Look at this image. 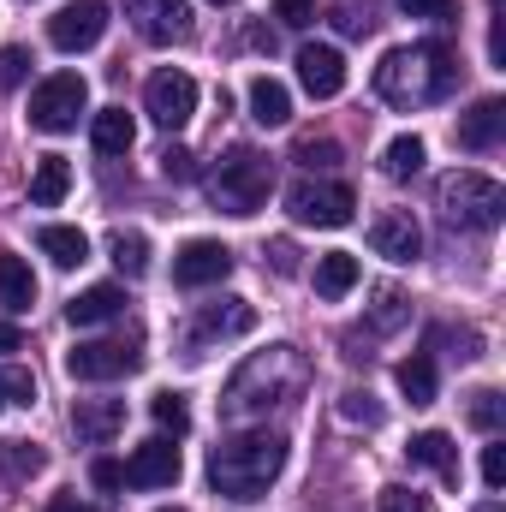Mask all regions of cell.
I'll use <instances>...</instances> for the list:
<instances>
[{"instance_id": "6da1fadb", "label": "cell", "mask_w": 506, "mask_h": 512, "mask_svg": "<svg viewBox=\"0 0 506 512\" xmlns=\"http://www.w3.org/2000/svg\"><path fill=\"white\" fill-rule=\"evenodd\" d=\"M453 90H459V54L447 42L393 48L376 66V96L393 108H429V102H447Z\"/></svg>"}, {"instance_id": "7a4b0ae2", "label": "cell", "mask_w": 506, "mask_h": 512, "mask_svg": "<svg viewBox=\"0 0 506 512\" xmlns=\"http://www.w3.org/2000/svg\"><path fill=\"white\" fill-rule=\"evenodd\" d=\"M304 387H310V358L298 346H268V352H251L239 364V376L221 393V411L227 417H262L274 405H292Z\"/></svg>"}, {"instance_id": "3957f363", "label": "cell", "mask_w": 506, "mask_h": 512, "mask_svg": "<svg viewBox=\"0 0 506 512\" xmlns=\"http://www.w3.org/2000/svg\"><path fill=\"white\" fill-rule=\"evenodd\" d=\"M280 471H286V435H274V429H245V435L209 447V483L227 501H262Z\"/></svg>"}, {"instance_id": "277c9868", "label": "cell", "mask_w": 506, "mask_h": 512, "mask_svg": "<svg viewBox=\"0 0 506 512\" xmlns=\"http://www.w3.org/2000/svg\"><path fill=\"white\" fill-rule=\"evenodd\" d=\"M268 191H274V161L268 155H256V149H227L221 155V167L209 173V197H215V209H227V215H256L262 203H268Z\"/></svg>"}, {"instance_id": "5b68a950", "label": "cell", "mask_w": 506, "mask_h": 512, "mask_svg": "<svg viewBox=\"0 0 506 512\" xmlns=\"http://www.w3.org/2000/svg\"><path fill=\"white\" fill-rule=\"evenodd\" d=\"M435 203H441V215H447V227H471V233H495L506 215V191L489 179V173H447L441 179V191H435Z\"/></svg>"}, {"instance_id": "8992f818", "label": "cell", "mask_w": 506, "mask_h": 512, "mask_svg": "<svg viewBox=\"0 0 506 512\" xmlns=\"http://www.w3.org/2000/svg\"><path fill=\"white\" fill-rule=\"evenodd\" d=\"M131 370H143V340L114 334V340H84L66 352V376L72 382H120Z\"/></svg>"}, {"instance_id": "52a82bcc", "label": "cell", "mask_w": 506, "mask_h": 512, "mask_svg": "<svg viewBox=\"0 0 506 512\" xmlns=\"http://www.w3.org/2000/svg\"><path fill=\"white\" fill-rule=\"evenodd\" d=\"M286 209H292L298 227H346L352 209H358V197H352V185H340V179H298V185L286 191Z\"/></svg>"}, {"instance_id": "ba28073f", "label": "cell", "mask_w": 506, "mask_h": 512, "mask_svg": "<svg viewBox=\"0 0 506 512\" xmlns=\"http://www.w3.org/2000/svg\"><path fill=\"white\" fill-rule=\"evenodd\" d=\"M84 102H90V84H84L78 72H54V78H42L36 96H30V126L48 131V137H60V131L78 126Z\"/></svg>"}, {"instance_id": "9c48e42d", "label": "cell", "mask_w": 506, "mask_h": 512, "mask_svg": "<svg viewBox=\"0 0 506 512\" xmlns=\"http://www.w3.org/2000/svg\"><path fill=\"white\" fill-rule=\"evenodd\" d=\"M256 328V310L245 298H221V304H203L197 316H191V328H185V358H203L215 340H239V334H251Z\"/></svg>"}, {"instance_id": "30bf717a", "label": "cell", "mask_w": 506, "mask_h": 512, "mask_svg": "<svg viewBox=\"0 0 506 512\" xmlns=\"http://www.w3.org/2000/svg\"><path fill=\"white\" fill-rule=\"evenodd\" d=\"M143 108H149V120H155L161 131H179L191 114H197V84H191L185 72L161 66V72L143 84Z\"/></svg>"}, {"instance_id": "8fae6325", "label": "cell", "mask_w": 506, "mask_h": 512, "mask_svg": "<svg viewBox=\"0 0 506 512\" xmlns=\"http://www.w3.org/2000/svg\"><path fill=\"white\" fill-rule=\"evenodd\" d=\"M102 30H108V6H102V0H66V6L48 18V42H54L60 54H84V48H96Z\"/></svg>"}, {"instance_id": "7c38bea8", "label": "cell", "mask_w": 506, "mask_h": 512, "mask_svg": "<svg viewBox=\"0 0 506 512\" xmlns=\"http://www.w3.org/2000/svg\"><path fill=\"white\" fill-rule=\"evenodd\" d=\"M126 18H131V30L143 42H155V48L191 36V0H126Z\"/></svg>"}, {"instance_id": "4fadbf2b", "label": "cell", "mask_w": 506, "mask_h": 512, "mask_svg": "<svg viewBox=\"0 0 506 512\" xmlns=\"http://www.w3.org/2000/svg\"><path fill=\"white\" fill-rule=\"evenodd\" d=\"M227 274H233V251L221 239H191V245H179V256H173V286H185V292L221 286Z\"/></svg>"}, {"instance_id": "5bb4252c", "label": "cell", "mask_w": 506, "mask_h": 512, "mask_svg": "<svg viewBox=\"0 0 506 512\" xmlns=\"http://www.w3.org/2000/svg\"><path fill=\"white\" fill-rule=\"evenodd\" d=\"M173 483H179V447L167 435L143 441L126 459V489H173Z\"/></svg>"}, {"instance_id": "9a60e30c", "label": "cell", "mask_w": 506, "mask_h": 512, "mask_svg": "<svg viewBox=\"0 0 506 512\" xmlns=\"http://www.w3.org/2000/svg\"><path fill=\"white\" fill-rule=\"evenodd\" d=\"M298 84H304L316 102H334V96L346 90V60H340V48L304 42V48H298Z\"/></svg>"}, {"instance_id": "2e32d148", "label": "cell", "mask_w": 506, "mask_h": 512, "mask_svg": "<svg viewBox=\"0 0 506 512\" xmlns=\"http://www.w3.org/2000/svg\"><path fill=\"white\" fill-rule=\"evenodd\" d=\"M370 245L387 262H417L423 256V227L411 221V209H387L376 227H370Z\"/></svg>"}, {"instance_id": "e0dca14e", "label": "cell", "mask_w": 506, "mask_h": 512, "mask_svg": "<svg viewBox=\"0 0 506 512\" xmlns=\"http://www.w3.org/2000/svg\"><path fill=\"white\" fill-rule=\"evenodd\" d=\"M453 137H459V149H471V155L495 149V143L506 137V102H501V96H483V102H477L471 114H459Z\"/></svg>"}, {"instance_id": "ac0fdd59", "label": "cell", "mask_w": 506, "mask_h": 512, "mask_svg": "<svg viewBox=\"0 0 506 512\" xmlns=\"http://www.w3.org/2000/svg\"><path fill=\"white\" fill-rule=\"evenodd\" d=\"M72 429H78V441L108 447L126 429V399H78L72 405Z\"/></svg>"}, {"instance_id": "d6986e66", "label": "cell", "mask_w": 506, "mask_h": 512, "mask_svg": "<svg viewBox=\"0 0 506 512\" xmlns=\"http://www.w3.org/2000/svg\"><path fill=\"white\" fill-rule=\"evenodd\" d=\"M126 286H90V292H78L72 304H66V322L72 328H96V322H114V316H126Z\"/></svg>"}, {"instance_id": "ffe728a7", "label": "cell", "mask_w": 506, "mask_h": 512, "mask_svg": "<svg viewBox=\"0 0 506 512\" xmlns=\"http://www.w3.org/2000/svg\"><path fill=\"white\" fill-rule=\"evenodd\" d=\"M405 459H411V465H429V471H441L447 483H459V447H453V435H447V429H423V435H411Z\"/></svg>"}, {"instance_id": "44dd1931", "label": "cell", "mask_w": 506, "mask_h": 512, "mask_svg": "<svg viewBox=\"0 0 506 512\" xmlns=\"http://www.w3.org/2000/svg\"><path fill=\"white\" fill-rule=\"evenodd\" d=\"M0 304L12 310V316H24L30 304H36V274H30V262L12 251H0Z\"/></svg>"}, {"instance_id": "7402d4cb", "label": "cell", "mask_w": 506, "mask_h": 512, "mask_svg": "<svg viewBox=\"0 0 506 512\" xmlns=\"http://www.w3.org/2000/svg\"><path fill=\"white\" fill-rule=\"evenodd\" d=\"M66 191H72V167H66V155H42L36 173H30V203H36V209H54Z\"/></svg>"}, {"instance_id": "603a6c76", "label": "cell", "mask_w": 506, "mask_h": 512, "mask_svg": "<svg viewBox=\"0 0 506 512\" xmlns=\"http://www.w3.org/2000/svg\"><path fill=\"white\" fill-rule=\"evenodd\" d=\"M36 245H42V256H48L54 268H78V262H90V239H84L78 227H42Z\"/></svg>"}, {"instance_id": "cb8c5ba5", "label": "cell", "mask_w": 506, "mask_h": 512, "mask_svg": "<svg viewBox=\"0 0 506 512\" xmlns=\"http://www.w3.org/2000/svg\"><path fill=\"white\" fill-rule=\"evenodd\" d=\"M358 274H364V268H358L352 251H328L316 262V292H322V298H346V292L358 286Z\"/></svg>"}, {"instance_id": "d4e9b609", "label": "cell", "mask_w": 506, "mask_h": 512, "mask_svg": "<svg viewBox=\"0 0 506 512\" xmlns=\"http://www.w3.org/2000/svg\"><path fill=\"white\" fill-rule=\"evenodd\" d=\"M251 114L256 126H286L292 120V96L280 78H251Z\"/></svg>"}, {"instance_id": "484cf974", "label": "cell", "mask_w": 506, "mask_h": 512, "mask_svg": "<svg viewBox=\"0 0 506 512\" xmlns=\"http://www.w3.org/2000/svg\"><path fill=\"white\" fill-rule=\"evenodd\" d=\"M90 137H96V149H102V155H126L131 137H137V126H131L126 108H102V114L90 120Z\"/></svg>"}, {"instance_id": "4316f807", "label": "cell", "mask_w": 506, "mask_h": 512, "mask_svg": "<svg viewBox=\"0 0 506 512\" xmlns=\"http://www.w3.org/2000/svg\"><path fill=\"white\" fill-rule=\"evenodd\" d=\"M0 471H6V483H30V477L48 471V453L36 441H6L0 447Z\"/></svg>"}, {"instance_id": "83f0119b", "label": "cell", "mask_w": 506, "mask_h": 512, "mask_svg": "<svg viewBox=\"0 0 506 512\" xmlns=\"http://www.w3.org/2000/svg\"><path fill=\"white\" fill-rule=\"evenodd\" d=\"M381 173L387 179H411V173H423V137H393L387 143V155H381Z\"/></svg>"}, {"instance_id": "f1b7e54d", "label": "cell", "mask_w": 506, "mask_h": 512, "mask_svg": "<svg viewBox=\"0 0 506 512\" xmlns=\"http://www.w3.org/2000/svg\"><path fill=\"white\" fill-rule=\"evenodd\" d=\"M399 393H405L411 405H435V364H429L423 352L399 364Z\"/></svg>"}, {"instance_id": "f546056e", "label": "cell", "mask_w": 506, "mask_h": 512, "mask_svg": "<svg viewBox=\"0 0 506 512\" xmlns=\"http://www.w3.org/2000/svg\"><path fill=\"white\" fill-rule=\"evenodd\" d=\"M334 30H340V36H376L381 30L376 0H346V6H334Z\"/></svg>"}, {"instance_id": "4dcf8cb0", "label": "cell", "mask_w": 506, "mask_h": 512, "mask_svg": "<svg viewBox=\"0 0 506 512\" xmlns=\"http://www.w3.org/2000/svg\"><path fill=\"white\" fill-rule=\"evenodd\" d=\"M292 161H298V167H310V173H328V167H340V143L310 131V137H298V143H292Z\"/></svg>"}, {"instance_id": "1f68e13d", "label": "cell", "mask_w": 506, "mask_h": 512, "mask_svg": "<svg viewBox=\"0 0 506 512\" xmlns=\"http://www.w3.org/2000/svg\"><path fill=\"white\" fill-rule=\"evenodd\" d=\"M108 251H114V268H120L126 280H137V274L149 268V239H143V233H114Z\"/></svg>"}, {"instance_id": "d6a6232c", "label": "cell", "mask_w": 506, "mask_h": 512, "mask_svg": "<svg viewBox=\"0 0 506 512\" xmlns=\"http://www.w3.org/2000/svg\"><path fill=\"white\" fill-rule=\"evenodd\" d=\"M465 417H471V429L495 435V429L506 423V399L495 393V387H477V393H471V405H465Z\"/></svg>"}, {"instance_id": "836d02e7", "label": "cell", "mask_w": 506, "mask_h": 512, "mask_svg": "<svg viewBox=\"0 0 506 512\" xmlns=\"http://www.w3.org/2000/svg\"><path fill=\"white\" fill-rule=\"evenodd\" d=\"M18 405H36V382H30V370L0 364V411H18Z\"/></svg>"}, {"instance_id": "e575fe53", "label": "cell", "mask_w": 506, "mask_h": 512, "mask_svg": "<svg viewBox=\"0 0 506 512\" xmlns=\"http://www.w3.org/2000/svg\"><path fill=\"white\" fill-rule=\"evenodd\" d=\"M149 411H155V423H161V429H173V441L191 429V405H185V393H173V387H167V393H155V405H149Z\"/></svg>"}, {"instance_id": "d590c367", "label": "cell", "mask_w": 506, "mask_h": 512, "mask_svg": "<svg viewBox=\"0 0 506 512\" xmlns=\"http://www.w3.org/2000/svg\"><path fill=\"white\" fill-rule=\"evenodd\" d=\"M405 316H411V304H405V292H393V286H381V292H376V310H370V328H376V334H393V328H399Z\"/></svg>"}, {"instance_id": "8d00e7d4", "label": "cell", "mask_w": 506, "mask_h": 512, "mask_svg": "<svg viewBox=\"0 0 506 512\" xmlns=\"http://www.w3.org/2000/svg\"><path fill=\"white\" fill-rule=\"evenodd\" d=\"M24 78H30V48L6 42V48H0V96H6V90H18Z\"/></svg>"}, {"instance_id": "74e56055", "label": "cell", "mask_w": 506, "mask_h": 512, "mask_svg": "<svg viewBox=\"0 0 506 512\" xmlns=\"http://www.w3.org/2000/svg\"><path fill=\"white\" fill-rule=\"evenodd\" d=\"M340 411H346L352 423H364V429H376V423H381V405H376V393H370V387L340 393Z\"/></svg>"}, {"instance_id": "f35d334b", "label": "cell", "mask_w": 506, "mask_h": 512, "mask_svg": "<svg viewBox=\"0 0 506 512\" xmlns=\"http://www.w3.org/2000/svg\"><path fill=\"white\" fill-rule=\"evenodd\" d=\"M161 179L191 185V179H197V155H191V149H179V143H167V149H161Z\"/></svg>"}, {"instance_id": "ab89813d", "label": "cell", "mask_w": 506, "mask_h": 512, "mask_svg": "<svg viewBox=\"0 0 506 512\" xmlns=\"http://www.w3.org/2000/svg\"><path fill=\"white\" fill-rule=\"evenodd\" d=\"M376 512H429V501L417 489H405V483H387L376 495Z\"/></svg>"}, {"instance_id": "60d3db41", "label": "cell", "mask_w": 506, "mask_h": 512, "mask_svg": "<svg viewBox=\"0 0 506 512\" xmlns=\"http://www.w3.org/2000/svg\"><path fill=\"white\" fill-rule=\"evenodd\" d=\"M405 18H429V24H453L459 18V0H399Z\"/></svg>"}, {"instance_id": "b9f144b4", "label": "cell", "mask_w": 506, "mask_h": 512, "mask_svg": "<svg viewBox=\"0 0 506 512\" xmlns=\"http://www.w3.org/2000/svg\"><path fill=\"white\" fill-rule=\"evenodd\" d=\"M268 268H274V274H298V245H292V239H268Z\"/></svg>"}, {"instance_id": "7bdbcfd3", "label": "cell", "mask_w": 506, "mask_h": 512, "mask_svg": "<svg viewBox=\"0 0 506 512\" xmlns=\"http://www.w3.org/2000/svg\"><path fill=\"white\" fill-rule=\"evenodd\" d=\"M90 483H96V489H126V465H120V459H96V465H90Z\"/></svg>"}, {"instance_id": "ee69618b", "label": "cell", "mask_w": 506, "mask_h": 512, "mask_svg": "<svg viewBox=\"0 0 506 512\" xmlns=\"http://www.w3.org/2000/svg\"><path fill=\"white\" fill-rule=\"evenodd\" d=\"M274 18L298 30V24H310V18H316V0H274Z\"/></svg>"}, {"instance_id": "f6af8a7d", "label": "cell", "mask_w": 506, "mask_h": 512, "mask_svg": "<svg viewBox=\"0 0 506 512\" xmlns=\"http://www.w3.org/2000/svg\"><path fill=\"white\" fill-rule=\"evenodd\" d=\"M483 483H489V489H501V483H506V447H501V441H495V447H483Z\"/></svg>"}, {"instance_id": "bcb514c9", "label": "cell", "mask_w": 506, "mask_h": 512, "mask_svg": "<svg viewBox=\"0 0 506 512\" xmlns=\"http://www.w3.org/2000/svg\"><path fill=\"white\" fill-rule=\"evenodd\" d=\"M42 512H96V507H84V501H72V495H54Z\"/></svg>"}, {"instance_id": "7dc6e473", "label": "cell", "mask_w": 506, "mask_h": 512, "mask_svg": "<svg viewBox=\"0 0 506 512\" xmlns=\"http://www.w3.org/2000/svg\"><path fill=\"white\" fill-rule=\"evenodd\" d=\"M18 346H24V334L12 322H0V352H18Z\"/></svg>"}, {"instance_id": "c3c4849f", "label": "cell", "mask_w": 506, "mask_h": 512, "mask_svg": "<svg viewBox=\"0 0 506 512\" xmlns=\"http://www.w3.org/2000/svg\"><path fill=\"white\" fill-rule=\"evenodd\" d=\"M483 512H506V507H501V501H489V507H483Z\"/></svg>"}, {"instance_id": "681fc988", "label": "cell", "mask_w": 506, "mask_h": 512, "mask_svg": "<svg viewBox=\"0 0 506 512\" xmlns=\"http://www.w3.org/2000/svg\"><path fill=\"white\" fill-rule=\"evenodd\" d=\"M161 512H185V507H161Z\"/></svg>"}, {"instance_id": "f907efd6", "label": "cell", "mask_w": 506, "mask_h": 512, "mask_svg": "<svg viewBox=\"0 0 506 512\" xmlns=\"http://www.w3.org/2000/svg\"><path fill=\"white\" fill-rule=\"evenodd\" d=\"M215 6H233V0H215Z\"/></svg>"}]
</instances>
